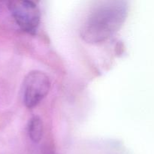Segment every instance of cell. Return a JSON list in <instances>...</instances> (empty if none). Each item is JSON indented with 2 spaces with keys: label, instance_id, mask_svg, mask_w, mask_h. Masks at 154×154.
I'll return each instance as SVG.
<instances>
[{
  "label": "cell",
  "instance_id": "4",
  "mask_svg": "<svg viewBox=\"0 0 154 154\" xmlns=\"http://www.w3.org/2000/svg\"><path fill=\"white\" fill-rule=\"evenodd\" d=\"M28 133L30 139L35 143L42 140L44 134V126L42 119L38 116H34L29 121Z\"/></svg>",
  "mask_w": 154,
  "mask_h": 154
},
{
  "label": "cell",
  "instance_id": "2",
  "mask_svg": "<svg viewBox=\"0 0 154 154\" xmlns=\"http://www.w3.org/2000/svg\"><path fill=\"white\" fill-rule=\"evenodd\" d=\"M51 81L48 75L41 71H32L26 76L23 83V102L26 107L37 106L48 94Z\"/></svg>",
  "mask_w": 154,
  "mask_h": 154
},
{
  "label": "cell",
  "instance_id": "3",
  "mask_svg": "<svg viewBox=\"0 0 154 154\" xmlns=\"http://www.w3.org/2000/svg\"><path fill=\"white\" fill-rule=\"evenodd\" d=\"M12 17L23 31L31 35L37 32L41 20V12L37 5L29 0H16L8 3Z\"/></svg>",
  "mask_w": 154,
  "mask_h": 154
},
{
  "label": "cell",
  "instance_id": "1",
  "mask_svg": "<svg viewBox=\"0 0 154 154\" xmlns=\"http://www.w3.org/2000/svg\"><path fill=\"white\" fill-rule=\"evenodd\" d=\"M127 2L121 0L105 1L93 8L81 29L84 42L99 44L117 32L126 21L128 15Z\"/></svg>",
  "mask_w": 154,
  "mask_h": 154
}]
</instances>
